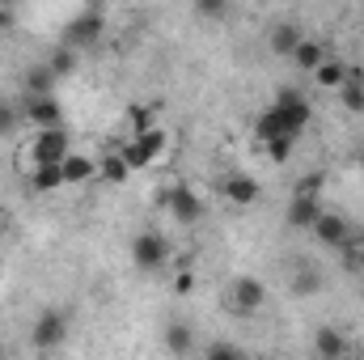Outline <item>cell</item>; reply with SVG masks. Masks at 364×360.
I'll list each match as a JSON object with an SVG mask.
<instances>
[{
    "label": "cell",
    "instance_id": "cell-1",
    "mask_svg": "<svg viewBox=\"0 0 364 360\" xmlns=\"http://www.w3.org/2000/svg\"><path fill=\"white\" fill-rule=\"evenodd\" d=\"M119 153H123V162L132 166V174L136 170H153V166H161L166 157H170V132L157 123V127H149L140 140H123V144H114Z\"/></svg>",
    "mask_w": 364,
    "mask_h": 360
},
{
    "label": "cell",
    "instance_id": "cell-2",
    "mask_svg": "<svg viewBox=\"0 0 364 360\" xmlns=\"http://www.w3.org/2000/svg\"><path fill=\"white\" fill-rule=\"evenodd\" d=\"M73 153V140L64 127H51V132H34L30 144L21 149V162H26V174H34L38 166H60L64 157Z\"/></svg>",
    "mask_w": 364,
    "mask_h": 360
},
{
    "label": "cell",
    "instance_id": "cell-3",
    "mask_svg": "<svg viewBox=\"0 0 364 360\" xmlns=\"http://www.w3.org/2000/svg\"><path fill=\"white\" fill-rule=\"evenodd\" d=\"M263 305H267V288H263V280H255V275H237V280L229 284L225 309H229L233 318H255Z\"/></svg>",
    "mask_w": 364,
    "mask_h": 360
},
{
    "label": "cell",
    "instance_id": "cell-4",
    "mask_svg": "<svg viewBox=\"0 0 364 360\" xmlns=\"http://www.w3.org/2000/svg\"><path fill=\"white\" fill-rule=\"evenodd\" d=\"M161 203L170 208V216L178 221L182 229L199 225V221H203V212H208L203 195H199L195 186H186V182H178V186H170V191H161Z\"/></svg>",
    "mask_w": 364,
    "mask_h": 360
},
{
    "label": "cell",
    "instance_id": "cell-5",
    "mask_svg": "<svg viewBox=\"0 0 364 360\" xmlns=\"http://www.w3.org/2000/svg\"><path fill=\"white\" fill-rule=\"evenodd\" d=\"M64 339H68V314L55 309V305H47V309L34 318V327H30V344H34L38 352H55Z\"/></svg>",
    "mask_w": 364,
    "mask_h": 360
},
{
    "label": "cell",
    "instance_id": "cell-6",
    "mask_svg": "<svg viewBox=\"0 0 364 360\" xmlns=\"http://www.w3.org/2000/svg\"><path fill=\"white\" fill-rule=\"evenodd\" d=\"M272 110L279 115V123H284V136H288V140H301V132H305V127H309V119H314L309 102H305L296 90H279V97L272 102Z\"/></svg>",
    "mask_w": 364,
    "mask_h": 360
},
{
    "label": "cell",
    "instance_id": "cell-7",
    "mask_svg": "<svg viewBox=\"0 0 364 360\" xmlns=\"http://www.w3.org/2000/svg\"><path fill=\"white\" fill-rule=\"evenodd\" d=\"M170 259H174L170 238H161V233H136V242H132V263L140 271H166Z\"/></svg>",
    "mask_w": 364,
    "mask_h": 360
},
{
    "label": "cell",
    "instance_id": "cell-8",
    "mask_svg": "<svg viewBox=\"0 0 364 360\" xmlns=\"http://www.w3.org/2000/svg\"><path fill=\"white\" fill-rule=\"evenodd\" d=\"M106 34V13L102 9H81L68 26H64V47H73V51H81V47H93L97 38Z\"/></svg>",
    "mask_w": 364,
    "mask_h": 360
},
{
    "label": "cell",
    "instance_id": "cell-9",
    "mask_svg": "<svg viewBox=\"0 0 364 360\" xmlns=\"http://www.w3.org/2000/svg\"><path fill=\"white\" fill-rule=\"evenodd\" d=\"M220 195H225L233 208H255V203L263 199V182L255 179V174H246V170H237V174H225Z\"/></svg>",
    "mask_w": 364,
    "mask_h": 360
},
{
    "label": "cell",
    "instance_id": "cell-10",
    "mask_svg": "<svg viewBox=\"0 0 364 360\" xmlns=\"http://www.w3.org/2000/svg\"><path fill=\"white\" fill-rule=\"evenodd\" d=\"M322 246H335V250H343L348 242H352V225H348V216H339V212H326L322 208V216L314 221V229H309Z\"/></svg>",
    "mask_w": 364,
    "mask_h": 360
},
{
    "label": "cell",
    "instance_id": "cell-11",
    "mask_svg": "<svg viewBox=\"0 0 364 360\" xmlns=\"http://www.w3.org/2000/svg\"><path fill=\"white\" fill-rule=\"evenodd\" d=\"M149 127H157V115H153V106H144V102H132V106L123 110V119H119V144H123V140H140Z\"/></svg>",
    "mask_w": 364,
    "mask_h": 360
},
{
    "label": "cell",
    "instance_id": "cell-12",
    "mask_svg": "<svg viewBox=\"0 0 364 360\" xmlns=\"http://www.w3.org/2000/svg\"><path fill=\"white\" fill-rule=\"evenodd\" d=\"M26 119L34 123V132L64 127V115H60V102L55 97H26Z\"/></svg>",
    "mask_w": 364,
    "mask_h": 360
},
{
    "label": "cell",
    "instance_id": "cell-13",
    "mask_svg": "<svg viewBox=\"0 0 364 360\" xmlns=\"http://www.w3.org/2000/svg\"><path fill=\"white\" fill-rule=\"evenodd\" d=\"M60 174H64V186H85V182L97 179V157H90V153H68L64 162H60Z\"/></svg>",
    "mask_w": 364,
    "mask_h": 360
},
{
    "label": "cell",
    "instance_id": "cell-14",
    "mask_svg": "<svg viewBox=\"0 0 364 360\" xmlns=\"http://www.w3.org/2000/svg\"><path fill=\"white\" fill-rule=\"evenodd\" d=\"M55 73L47 64H30L26 68V97H55Z\"/></svg>",
    "mask_w": 364,
    "mask_h": 360
},
{
    "label": "cell",
    "instance_id": "cell-15",
    "mask_svg": "<svg viewBox=\"0 0 364 360\" xmlns=\"http://www.w3.org/2000/svg\"><path fill=\"white\" fill-rule=\"evenodd\" d=\"M314 81H318V90L339 93L348 81H352V64H343V60H326V64L314 73Z\"/></svg>",
    "mask_w": 364,
    "mask_h": 360
},
{
    "label": "cell",
    "instance_id": "cell-16",
    "mask_svg": "<svg viewBox=\"0 0 364 360\" xmlns=\"http://www.w3.org/2000/svg\"><path fill=\"white\" fill-rule=\"evenodd\" d=\"M314 352L322 360H339V356H348V339L335 327H318L314 331Z\"/></svg>",
    "mask_w": 364,
    "mask_h": 360
},
{
    "label": "cell",
    "instance_id": "cell-17",
    "mask_svg": "<svg viewBox=\"0 0 364 360\" xmlns=\"http://www.w3.org/2000/svg\"><path fill=\"white\" fill-rule=\"evenodd\" d=\"M301 43H305V30H301L296 21H279L272 30V51L275 55H288V60H292V51H296Z\"/></svg>",
    "mask_w": 364,
    "mask_h": 360
},
{
    "label": "cell",
    "instance_id": "cell-18",
    "mask_svg": "<svg viewBox=\"0 0 364 360\" xmlns=\"http://www.w3.org/2000/svg\"><path fill=\"white\" fill-rule=\"evenodd\" d=\"M326 60H331V55H326V47H322L314 34H305V43L292 51V64H296V68H305V73H318Z\"/></svg>",
    "mask_w": 364,
    "mask_h": 360
},
{
    "label": "cell",
    "instance_id": "cell-19",
    "mask_svg": "<svg viewBox=\"0 0 364 360\" xmlns=\"http://www.w3.org/2000/svg\"><path fill=\"white\" fill-rule=\"evenodd\" d=\"M318 216H322V199H296L292 195V203H288V225L292 229H314Z\"/></svg>",
    "mask_w": 364,
    "mask_h": 360
},
{
    "label": "cell",
    "instance_id": "cell-20",
    "mask_svg": "<svg viewBox=\"0 0 364 360\" xmlns=\"http://www.w3.org/2000/svg\"><path fill=\"white\" fill-rule=\"evenodd\" d=\"M97 179H106V182H127V179H132V166L123 162V153H119V149H110V153L97 162Z\"/></svg>",
    "mask_w": 364,
    "mask_h": 360
},
{
    "label": "cell",
    "instance_id": "cell-21",
    "mask_svg": "<svg viewBox=\"0 0 364 360\" xmlns=\"http://www.w3.org/2000/svg\"><path fill=\"white\" fill-rule=\"evenodd\" d=\"M191 348H195V331H191L186 322H170V327H166V352L186 356Z\"/></svg>",
    "mask_w": 364,
    "mask_h": 360
},
{
    "label": "cell",
    "instance_id": "cell-22",
    "mask_svg": "<svg viewBox=\"0 0 364 360\" xmlns=\"http://www.w3.org/2000/svg\"><path fill=\"white\" fill-rule=\"evenodd\" d=\"M339 106L348 110V115H364V77L352 68V81L339 90Z\"/></svg>",
    "mask_w": 364,
    "mask_h": 360
},
{
    "label": "cell",
    "instance_id": "cell-23",
    "mask_svg": "<svg viewBox=\"0 0 364 360\" xmlns=\"http://www.w3.org/2000/svg\"><path fill=\"white\" fill-rule=\"evenodd\" d=\"M30 186H34V191H43V195L60 191V186H64V174H60V166H38V170L30 174Z\"/></svg>",
    "mask_w": 364,
    "mask_h": 360
},
{
    "label": "cell",
    "instance_id": "cell-24",
    "mask_svg": "<svg viewBox=\"0 0 364 360\" xmlns=\"http://www.w3.org/2000/svg\"><path fill=\"white\" fill-rule=\"evenodd\" d=\"M43 64H47V68H51V73H55V77H68V73H73V68H77V51H73V47H64V43H60V47H55V51H51V55H47V60H43Z\"/></svg>",
    "mask_w": 364,
    "mask_h": 360
},
{
    "label": "cell",
    "instance_id": "cell-25",
    "mask_svg": "<svg viewBox=\"0 0 364 360\" xmlns=\"http://www.w3.org/2000/svg\"><path fill=\"white\" fill-rule=\"evenodd\" d=\"M292 153H296V140H272V144H263V157L275 162V166L292 162Z\"/></svg>",
    "mask_w": 364,
    "mask_h": 360
},
{
    "label": "cell",
    "instance_id": "cell-26",
    "mask_svg": "<svg viewBox=\"0 0 364 360\" xmlns=\"http://www.w3.org/2000/svg\"><path fill=\"white\" fill-rule=\"evenodd\" d=\"M292 195H296V199H322V174H305V179L296 182Z\"/></svg>",
    "mask_w": 364,
    "mask_h": 360
},
{
    "label": "cell",
    "instance_id": "cell-27",
    "mask_svg": "<svg viewBox=\"0 0 364 360\" xmlns=\"http://www.w3.org/2000/svg\"><path fill=\"white\" fill-rule=\"evenodd\" d=\"M203 360H246L233 344H208V352H203Z\"/></svg>",
    "mask_w": 364,
    "mask_h": 360
},
{
    "label": "cell",
    "instance_id": "cell-28",
    "mask_svg": "<svg viewBox=\"0 0 364 360\" xmlns=\"http://www.w3.org/2000/svg\"><path fill=\"white\" fill-rule=\"evenodd\" d=\"M170 288H174L178 297H191V292H195V271H174V280H170Z\"/></svg>",
    "mask_w": 364,
    "mask_h": 360
},
{
    "label": "cell",
    "instance_id": "cell-29",
    "mask_svg": "<svg viewBox=\"0 0 364 360\" xmlns=\"http://www.w3.org/2000/svg\"><path fill=\"white\" fill-rule=\"evenodd\" d=\"M13 127H17V110H13L9 102H0V140L13 136Z\"/></svg>",
    "mask_w": 364,
    "mask_h": 360
},
{
    "label": "cell",
    "instance_id": "cell-30",
    "mask_svg": "<svg viewBox=\"0 0 364 360\" xmlns=\"http://www.w3.org/2000/svg\"><path fill=\"white\" fill-rule=\"evenodd\" d=\"M318 288H322V280H318V275H309V271H305V275H296V292H318Z\"/></svg>",
    "mask_w": 364,
    "mask_h": 360
},
{
    "label": "cell",
    "instance_id": "cell-31",
    "mask_svg": "<svg viewBox=\"0 0 364 360\" xmlns=\"http://www.w3.org/2000/svg\"><path fill=\"white\" fill-rule=\"evenodd\" d=\"M4 26H13V13H9V9H0V30H4Z\"/></svg>",
    "mask_w": 364,
    "mask_h": 360
},
{
    "label": "cell",
    "instance_id": "cell-32",
    "mask_svg": "<svg viewBox=\"0 0 364 360\" xmlns=\"http://www.w3.org/2000/svg\"><path fill=\"white\" fill-rule=\"evenodd\" d=\"M9 225V208H4V199H0V229Z\"/></svg>",
    "mask_w": 364,
    "mask_h": 360
},
{
    "label": "cell",
    "instance_id": "cell-33",
    "mask_svg": "<svg viewBox=\"0 0 364 360\" xmlns=\"http://www.w3.org/2000/svg\"><path fill=\"white\" fill-rule=\"evenodd\" d=\"M339 360H360V356H352V352H348V356H339Z\"/></svg>",
    "mask_w": 364,
    "mask_h": 360
},
{
    "label": "cell",
    "instance_id": "cell-34",
    "mask_svg": "<svg viewBox=\"0 0 364 360\" xmlns=\"http://www.w3.org/2000/svg\"><path fill=\"white\" fill-rule=\"evenodd\" d=\"M360 170H364V149H360Z\"/></svg>",
    "mask_w": 364,
    "mask_h": 360
},
{
    "label": "cell",
    "instance_id": "cell-35",
    "mask_svg": "<svg viewBox=\"0 0 364 360\" xmlns=\"http://www.w3.org/2000/svg\"><path fill=\"white\" fill-rule=\"evenodd\" d=\"M360 259H364V238H360Z\"/></svg>",
    "mask_w": 364,
    "mask_h": 360
}]
</instances>
